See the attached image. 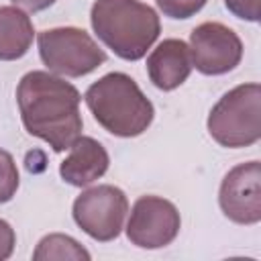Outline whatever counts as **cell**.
Returning a JSON list of instances; mask_svg holds the SVG:
<instances>
[{"mask_svg": "<svg viewBox=\"0 0 261 261\" xmlns=\"http://www.w3.org/2000/svg\"><path fill=\"white\" fill-rule=\"evenodd\" d=\"M16 104L24 130L45 141L55 153L67 151L82 135V94L53 71L24 73L16 86Z\"/></svg>", "mask_w": 261, "mask_h": 261, "instance_id": "6da1fadb", "label": "cell"}, {"mask_svg": "<svg viewBox=\"0 0 261 261\" xmlns=\"http://www.w3.org/2000/svg\"><path fill=\"white\" fill-rule=\"evenodd\" d=\"M96 37L124 61H139L159 39L161 20L141 0H96L90 10Z\"/></svg>", "mask_w": 261, "mask_h": 261, "instance_id": "7a4b0ae2", "label": "cell"}, {"mask_svg": "<svg viewBox=\"0 0 261 261\" xmlns=\"http://www.w3.org/2000/svg\"><path fill=\"white\" fill-rule=\"evenodd\" d=\"M84 100L96 122L120 139L143 135L155 118L153 102L143 94L139 84L122 71H110L90 84Z\"/></svg>", "mask_w": 261, "mask_h": 261, "instance_id": "3957f363", "label": "cell"}, {"mask_svg": "<svg viewBox=\"0 0 261 261\" xmlns=\"http://www.w3.org/2000/svg\"><path fill=\"white\" fill-rule=\"evenodd\" d=\"M210 137L226 149L251 147L261 139V86L241 84L222 94L206 120Z\"/></svg>", "mask_w": 261, "mask_h": 261, "instance_id": "277c9868", "label": "cell"}, {"mask_svg": "<svg viewBox=\"0 0 261 261\" xmlns=\"http://www.w3.org/2000/svg\"><path fill=\"white\" fill-rule=\"evenodd\" d=\"M39 57L49 71L63 77H82L106 61L104 49L77 27L45 29L37 35Z\"/></svg>", "mask_w": 261, "mask_h": 261, "instance_id": "5b68a950", "label": "cell"}, {"mask_svg": "<svg viewBox=\"0 0 261 261\" xmlns=\"http://www.w3.org/2000/svg\"><path fill=\"white\" fill-rule=\"evenodd\" d=\"M126 212V194L112 184L86 188L71 206L75 224L98 243H110L122 232Z\"/></svg>", "mask_w": 261, "mask_h": 261, "instance_id": "8992f818", "label": "cell"}, {"mask_svg": "<svg viewBox=\"0 0 261 261\" xmlns=\"http://www.w3.org/2000/svg\"><path fill=\"white\" fill-rule=\"evenodd\" d=\"M181 216L173 202L161 196H141L126 222V239L139 249H163L175 241Z\"/></svg>", "mask_w": 261, "mask_h": 261, "instance_id": "52a82bcc", "label": "cell"}, {"mask_svg": "<svg viewBox=\"0 0 261 261\" xmlns=\"http://www.w3.org/2000/svg\"><path fill=\"white\" fill-rule=\"evenodd\" d=\"M192 65L204 75H224L243 59V41L226 24L208 20L190 33Z\"/></svg>", "mask_w": 261, "mask_h": 261, "instance_id": "ba28073f", "label": "cell"}, {"mask_svg": "<svg viewBox=\"0 0 261 261\" xmlns=\"http://www.w3.org/2000/svg\"><path fill=\"white\" fill-rule=\"evenodd\" d=\"M222 214L237 224L261 220V165L257 159L239 163L226 171L218 190Z\"/></svg>", "mask_w": 261, "mask_h": 261, "instance_id": "9c48e42d", "label": "cell"}, {"mask_svg": "<svg viewBox=\"0 0 261 261\" xmlns=\"http://www.w3.org/2000/svg\"><path fill=\"white\" fill-rule=\"evenodd\" d=\"M192 53L181 39H163L147 57V75L157 90L171 92L192 73Z\"/></svg>", "mask_w": 261, "mask_h": 261, "instance_id": "30bf717a", "label": "cell"}, {"mask_svg": "<svg viewBox=\"0 0 261 261\" xmlns=\"http://www.w3.org/2000/svg\"><path fill=\"white\" fill-rule=\"evenodd\" d=\"M110 165L108 151L94 137L80 135L69 147V155L59 165V175L65 184L86 188L100 179Z\"/></svg>", "mask_w": 261, "mask_h": 261, "instance_id": "8fae6325", "label": "cell"}, {"mask_svg": "<svg viewBox=\"0 0 261 261\" xmlns=\"http://www.w3.org/2000/svg\"><path fill=\"white\" fill-rule=\"evenodd\" d=\"M35 27L31 16L18 6H0V61L24 57L33 45Z\"/></svg>", "mask_w": 261, "mask_h": 261, "instance_id": "7c38bea8", "label": "cell"}, {"mask_svg": "<svg viewBox=\"0 0 261 261\" xmlns=\"http://www.w3.org/2000/svg\"><path fill=\"white\" fill-rule=\"evenodd\" d=\"M35 261H90L92 255L86 247H82L73 237L63 234V232H51L45 234L35 251H33Z\"/></svg>", "mask_w": 261, "mask_h": 261, "instance_id": "4fadbf2b", "label": "cell"}, {"mask_svg": "<svg viewBox=\"0 0 261 261\" xmlns=\"http://www.w3.org/2000/svg\"><path fill=\"white\" fill-rule=\"evenodd\" d=\"M20 177H18V167L14 157L0 149V204H6L14 198L16 190H18Z\"/></svg>", "mask_w": 261, "mask_h": 261, "instance_id": "5bb4252c", "label": "cell"}, {"mask_svg": "<svg viewBox=\"0 0 261 261\" xmlns=\"http://www.w3.org/2000/svg\"><path fill=\"white\" fill-rule=\"evenodd\" d=\"M155 2L165 16L175 18V20H184V18L198 14L206 6L208 0H155Z\"/></svg>", "mask_w": 261, "mask_h": 261, "instance_id": "9a60e30c", "label": "cell"}, {"mask_svg": "<svg viewBox=\"0 0 261 261\" xmlns=\"http://www.w3.org/2000/svg\"><path fill=\"white\" fill-rule=\"evenodd\" d=\"M224 6L232 16H237L241 20L257 22L261 16L259 0H224Z\"/></svg>", "mask_w": 261, "mask_h": 261, "instance_id": "2e32d148", "label": "cell"}, {"mask_svg": "<svg viewBox=\"0 0 261 261\" xmlns=\"http://www.w3.org/2000/svg\"><path fill=\"white\" fill-rule=\"evenodd\" d=\"M14 245H16L14 228L10 226V222L0 218V261L8 259L14 253Z\"/></svg>", "mask_w": 261, "mask_h": 261, "instance_id": "e0dca14e", "label": "cell"}, {"mask_svg": "<svg viewBox=\"0 0 261 261\" xmlns=\"http://www.w3.org/2000/svg\"><path fill=\"white\" fill-rule=\"evenodd\" d=\"M55 2H57V0H12L14 6L24 8V10H29V12H41V10L49 8V6H53Z\"/></svg>", "mask_w": 261, "mask_h": 261, "instance_id": "ac0fdd59", "label": "cell"}]
</instances>
